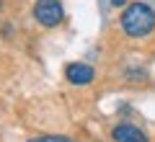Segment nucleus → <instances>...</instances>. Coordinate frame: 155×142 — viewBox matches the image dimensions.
I'll list each match as a JSON object with an SVG mask.
<instances>
[{"label":"nucleus","instance_id":"obj_1","mask_svg":"<svg viewBox=\"0 0 155 142\" xmlns=\"http://www.w3.org/2000/svg\"><path fill=\"white\" fill-rule=\"evenodd\" d=\"M119 28L127 39H147L155 34V8L145 0H129L119 13Z\"/></svg>","mask_w":155,"mask_h":142},{"label":"nucleus","instance_id":"obj_2","mask_svg":"<svg viewBox=\"0 0 155 142\" xmlns=\"http://www.w3.org/2000/svg\"><path fill=\"white\" fill-rule=\"evenodd\" d=\"M31 18L41 28H57L65 23V5L62 0H36L31 5Z\"/></svg>","mask_w":155,"mask_h":142},{"label":"nucleus","instance_id":"obj_3","mask_svg":"<svg viewBox=\"0 0 155 142\" xmlns=\"http://www.w3.org/2000/svg\"><path fill=\"white\" fill-rule=\"evenodd\" d=\"M65 80L70 83V85H91V83L96 80V67L88 65V62H67L65 65Z\"/></svg>","mask_w":155,"mask_h":142},{"label":"nucleus","instance_id":"obj_4","mask_svg":"<svg viewBox=\"0 0 155 142\" xmlns=\"http://www.w3.org/2000/svg\"><path fill=\"white\" fill-rule=\"evenodd\" d=\"M111 140L114 142H150L145 129H140L137 124H129V121H122L111 129Z\"/></svg>","mask_w":155,"mask_h":142},{"label":"nucleus","instance_id":"obj_5","mask_svg":"<svg viewBox=\"0 0 155 142\" xmlns=\"http://www.w3.org/2000/svg\"><path fill=\"white\" fill-rule=\"evenodd\" d=\"M122 78L127 83H134V85H140V83H147V67H140V65H129L122 70Z\"/></svg>","mask_w":155,"mask_h":142},{"label":"nucleus","instance_id":"obj_6","mask_svg":"<svg viewBox=\"0 0 155 142\" xmlns=\"http://www.w3.org/2000/svg\"><path fill=\"white\" fill-rule=\"evenodd\" d=\"M26 142H75V140L67 134H36V137H28Z\"/></svg>","mask_w":155,"mask_h":142},{"label":"nucleus","instance_id":"obj_7","mask_svg":"<svg viewBox=\"0 0 155 142\" xmlns=\"http://www.w3.org/2000/svg\"><path fill=\"white\" fill-rule=\"evenodd\" d=\"M127 3H129V0H109V5H111V8H119V11H122Z\"/></svg>","mask_w":155,"mask_h":142},{"label":"nucleus","instance_id":"obj_8","mask_svg":"<svg viewBox=\"0 0 155 142\" xmlns=\"http://www.w3.org/2000/svg\"><path fill=\"white\" fill-rule=\"evenodd\" d=\"M3 36H5V39H13V26H11V23L3 26Z\"/></svg>","mask_w":155,"mask_h":142},{"label":"nucleus","instance_id":"obj_9","mask_svg":"<svg viewBox=\"0 0 155 142\" xmlns=\"http://www.w3.org/2000/svg\"><path fill=\"white\" fill-rule=\"evenodd\" d=\"M3 5H5V0H0V11H3Z\"/></svg>","mask_w":155,"mask_h":142}]
</instances>
